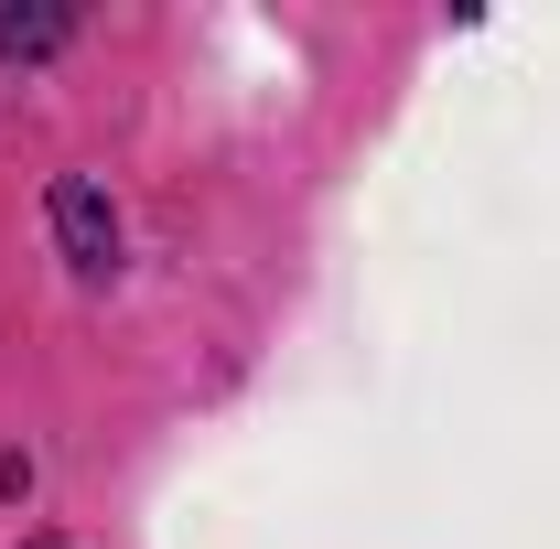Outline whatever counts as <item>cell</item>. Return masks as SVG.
<instances>
[{
	"label": "cell",
	"mask_w": 560,
	"mask_h": 549,
	"mask_svg": "<svg viewBox=\"0 0 560 549\" xmlns=\"http://www.w3.org/2000/svg\"><path fill=\"white\" fill-rule=\"evenodd\" d=\"M55 248H66L86 280L119 270V206H108V184H97V173H66V184H55Z\"/></svg>",
	"instance_id": "cell-1"
},
{
	"label": "cell",
	"mask_w": 560,
	"mask_h": 549,
	"mask_svg": "<svg viewBox=\"0 0 560 549\" xmlns=\"http://www.w3.org/2000/svg\"><path fill=\"white\" fill-rule=\"evenodd\" d=\"M66 33H75V11H55V0L22 11V0H11V11H0V66H33V55H55Z\"/></svg>",
	"instance_id": "cell-2"
}]
</instances>
